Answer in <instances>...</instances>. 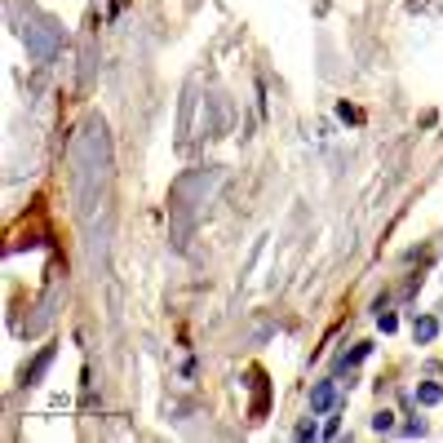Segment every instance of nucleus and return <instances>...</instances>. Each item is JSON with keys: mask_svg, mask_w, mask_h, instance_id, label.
<instances>
[{"mask_svg": "<svg viewBox=\"0 0 443 443\" xmlns=\"http://www.w3.org/2000/svg\"><path fill=\"white\" fill-rule=\"evenodd\" d=\"M315 435H319V430H315V421H306V426H297V439H301V443H306V439H315Z\"/></svg>", "mask_w": 443, "mask_h": 443, "instance_id": "10", "label": "nucleus"}, {"mask_svg": "<svg viewBox=\"0 0 443 443\" xmlns=\"http://www.w3.org/2000/svg\"><path fill=\"white\" fill-rule=\"evenodd\" d=\"M372 430H377V435H390V430H394V412H377V417H372Z\"/></svg>", "mask_w": 443, "mask_h": 443, "instance_id": "7", "label": "nucleus"}, {"mask_svg": "<svg viewBox=\"0 0 443 443\" xmlns=\"http://www.w3.org/2000/svg\"><path fill=\"white\" fill-rule=\"evenodd\" d=\"M111 173V142L102 120H84L80 138L71 142V191H75V213L89 218L93 204L102 200V186Z\"/></svg>", "mask_w": 443, "mask_h": 443, "instance_id": "1", "label": "nucleus"}, {"mask_svg": "<svg viewBox=\"0 0 443 443\" xmlns=\"http://www.w3.org/2000/svg\"><path fill=\"white\" fill-rule=\"evenodd\" d=\"M403 435H408V439H421V435H426V421H403Z\"/></svg>", "mask_w": 443, "mask_h": 443, "instance_id": "8", "label": "nucleus"}, {"mask_svg": "<svg viewBox=\"0 0 443 443\" xmlns=\"http://www.w3.org/2000/svg\"><path fill=\"white\" fill-rule=\"evenodd\" d=\"M439 399H443V385L439 381H421L417 385V403H421V408H435Z\"/></svg>", "mask_w": 443, "mask_h": 443, "instance_id": "6", "label": "nucleus"}, {"mask_svg": "<svg viewBox=\"0 0 443 443\" xmlns=\"http://www.w3.org/2000/svg\"><path fill=\"white\" fill-rule=\"evenodd\" d=\"M377 324H381V333H394V328H399V319H394V315H381V310H377Z\"/></svg>", "mask_w": 443, "mask_h": 443, "instance_id": "9", "label": "nucleus"}, {"mask_svg": "<svg viewBox=\"0 0 443 443\" xmlns=\"http://www.w3.org/2000/svg\"><path fill=\"white\" fill-rule=\"evenodd\" d=\"M333 408H342V390H337L333 377H324V381L310 385V417H324Z\"/></svg>", "mask_w": 443, "mask_h": 443, "instance_id": "3", "label": "nucleus"}, {"mask_svg": "<svg viewBox=\"0 0 443 443\" xmlns=\"http://www.w3.org/2000/svg\"><path fill=\"white\" fill-rule=\"evenodd\" d=\"M412 333H417V342H421V346H430V342L439 337V319H435V315H421L417 324H412Z\"/></svg>", "mask_w": 443, "mask_h": 443, "instance_id": "4", "label": "nucleus"}, {"mask_svg": "<svg viewBox=\"0 0 443 443\" xmlns=\"http://www.w3.org/2000/svg\"><path fill=\"white\" fill-rule=\"evenodd\" d=\"M49 359H53V346H45V351H40V359H36L31 368L23 372V381H27V385H40V377H45V368H49Z\"/></svg>", "mask_w": 443, "mask_h": 443, "instance_id": "5", "label": "nucleus"}, {"mask_svg": "<svg viewBox=\"0 0 443 443\" xmlns=\"http://www.w3.org/2000/svg\"><path fill=\"white\" fill-rule=\"evenodd\" d=\"M23 40H27V53H31L36 62H53V53H58V45H62V27L31 23V27H23Z\"/></svg>", "mask_w": 443, "mask_h": 443, "instance_id": "2", "label": "nucleus"}]
</instances>
